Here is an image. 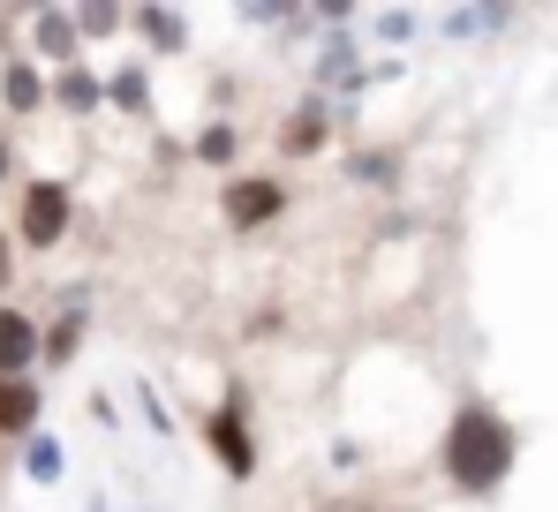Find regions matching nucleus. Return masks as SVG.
Instances as JSON below:
<instances>
[{"instance_id":"f257e3e1","label":"nucleus","mask_w":558,"mask_h":512,"mask_svg":"<svg viewBox=\"0 0 558 512\" xmlns=\"http://www.w3.org/2000/svg\"><path fill=\"white\" fill-rule=\"evenodd\" d=\"M513 467V429L498 423L490 407H461L453 429H446V475L461 490H498Z\"/></svg>"},{"instance_id":"f03ea898","label":"nucleus","mask_w":558,"mask_h":512,"mask_svg":"<svg viewBox=\"0 0 558 512\" xmlns=\"http://www.w3.org/2000/svg\"><path fill=\"white\" fill-rule=\"evenodd\" d=\"M69 234V188L61 181H31L23 188V242L31 249H53Z\"/></svg>"},{"instance_id":"7ed1b4c3","label":"nucleus","mask_w":558,"mask_h":512,"mask_svg":"<svg viewBox=\"0 0 558 512\" xmlns=\"http://www.w3.org/2000/svg\"><path fill=\"white\" fill-rule=\"evenodd\" d=\"M211 452L227 460V475H250V467H257V444H250V429H242V407H219V415H211Z\"/></svg>"},{"instance_id":"20e7f679","label":"nucleus","mask_w":558,"mask_h":512,"mask_svg":"<svg viewBox=\"0 0 558 512\" xmlns=\"http://www.w3.org/2000/svg\"><path fill=\"white\" fill-rule=\"evenodd\" d=\"M279 204H287L279 181H234V188H227V219H234V227H265Z\"/></svg>"},{"instance_id":"39448f33","label":"nucleus","mask_w":558,"mask_h":512,"mask_svg":"<svg viewBox=\"0 0 558 512\" xmlns=\"http://www.w3.org/2000/svg\"><path fill=\"white\" fill-rule=\"evenodd\" d=\"M31 354H38L31 317H23V309H0V377H23V369H31Z\"/></svg>"},{"instance_id":"423d86ee","label":"nucleus","mask_w":558,"mask_h":512,"mask_svg":"<svg viewBox=\"0 0 558 512\" xmlns=\"http://www.w3.org/2000/svg\"><path fill=\"white\" fill-rule=\"evenodd\" d=\"M31 423H38L31 377H0V429H8V437H31Z\"/></svg>"},{"instance_id":"0eeeda50","label":"nucleus","mask_w":558,"mask_h":512,"mask_svg":"<svg viewBox=\"0 0 558 512\" xmlns=\"http://www.w3.org/2000/svg\"><path fill=\"white\" fill-rule=\"evenodd\" d=\"M38 53L76 61V23H69V8H38Z\"/></svg>"},{"instance_id":"6e6552de","label":"nucleus","mask_w":558,"mask_h":512,"mask_svg":"<svg viewBox=\"0 0 558 512\" xmlns=\"http://www.w3.org/2000/svg\"><path fill=\"white\" fill-rule=\"evenodd\" d=\"M0 98H8V106H15V113H31V106H38V98H46V84H38V69H31V61H15V69H8V76H0Z\"/></svg>"},{"instance_id":"1a4fd4ad","label":"nucleus","mask_w":558,"mask_h":512,"mask_svg":"<svg viewBox=\"0 0 558 512\" xmlns=\"http://www.w3.org/2000/svg\"><path fill=\"white\" fill-rule=\"evenodd\" d=\"M136 23H144V38H151L159 53H174V46H182V23H174L167 8H136Z\"/></svg>"},{"instance_id":"9d476101","label":"nucleus","mask_w":558,"mask_h":512,"mask_svg":"<svg viewBox=\"0 0 558 512\" xmlns=\"http://www.w3.org/2000/svg\"><path fill=\"white\" fill-rule=\"evenodd\" d=\"M98 98H106V90H98L92 76H84V69H61V106H76V113H92Z\"/></svg>"},{"instance_id":"9b49d317","label":"nucleus","mask_w":558,"mask_h":512,"mask_svg":"<svg viewBox=\"0 0 558 512\" xmlns=\"http://www.w3.org/2000/svg\"><path fill=\"white\" fill-rule=\"evenodd\" d=\"M106 98H113V106H129V113H144V106H151V90H144V76H136V69H121V76L106 84Z\"/></svg>"},{"instance_id":"f8f14e48","label":"nucleus","mask_w":558,"mask_h":512,"mask_svg":"<svg viewBox=\"0 0 558 512\" xmlns=\"http://www.w3.org/2000/svg\"><path fill=\"white\" fill-rule=\"evenodd\" d=\"M317 144H325V113L310 106L302 121H287V151H317Z\"/></svg>"},{"instance_id":"ddd939ff","label":"nucleus","mask_w":558,"mask_h":512,"mask_svg":"<svg viewBox=\"0 0 558 512\" xmlns=\"http://www.w3.org/2000/svg\"><path fill=\"white\" fill-rule=\"evenodd\" d=\"M31 475H38V483L61 475V444H53V437H31Z\"/></svg>"},{"instance_id":"4468645a","label":"nucleus","mask_w":558,"mask_h":512,"mask_svg":"<svg viewBox=\"0 0 558 512\" xmlns=\"http://www.w3.org/2000/svg\"><path fill=\"white\" fill-rule=\"evenodd\" d=\"M196 159H211V167H227V159H234V129H204V144H196Z\"/></svg>"},{"instance_id":"2eb2a0df","label":"nucleus","mask_w":558,"mask_h":512,"mask_svg":"<svg viewBox=\"0 0 558 512\" xmlns=\"http://www.w3.org/2000/svg\"><path fill=\"white\" fill-rule=\"evenodd\" d=\"M69 23H76V31H113V23H121V8H76Z\"/></svg>"},{"instance_id":"dca6fc26","label":"nucleus","mask_w":558,"mask_h":512,"mask_svg":"<svg viewBox=\"0 0 558 512\" xmlns=\"http://www.w3.org/2000/svg\"><path fill=\"white\" fill-rule=\"evenodd\" d=\"M76 340H84V317H61V332H53V362H69Z\"/></svg>"},{"instance_id":"f3484780","label":"nucleus","mask_w":558,"mask_h":512,"mask_svg":"<svg viewBox=\"0 0 558 512\" xmlns=\"http://www.w3.org/2000/svg\"><path fill=\"white\" fill-rule=\"evenodd\" d=\"M0 181H8V144H0Z\"/></svg>"},{"instance_id":"a211bd4d","label":"nucleus","mask_w":558,"mask_h":512,"mask_svg":"<svg viewBox=\"0 0 558 512\" xmlns=\"http://www.w3.org/2000/svg\"><path fill=\"white\" fill-rule=\"evenodd\" d=\"M0 287H8V249H0Z\"/></svg>"}]
</instances>
